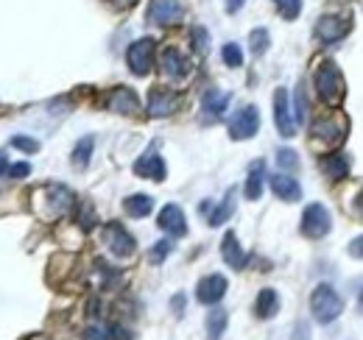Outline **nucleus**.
I'll return each mask as SVG.
<instances>
[{
	"mask_svg": "<svg viewBox=\"0 0 363 340\" xmlns=\"http://www.w3.org/2000/svg\"><path fill=\"white\" fill-rule=\"evenodd\" d=\"M157 226L171 234V237H184L187 234V220H184V212H182L177 204H165L162 212L157 217Z\"/></svg>",
	"mask_w": 363,
	"mask_h": 340,
	"instance_id": "nucleus-16",
	"label": "nucleus"
},
{
	"mask_svg": "<svg viewBox=\"0 0 363 340\" xmlns=\"http://www.w3.org/2000/svg\"><path fill=\"white\" fill-rule=\"evenodd\" d=\"M177 106H179V98H177L171 89L154 86V89L148 92V115H151V118H165V115H171Z\"/></svg>",
	"mask_w": 363,
	"mask_h": 340,
	"instance_id": "nucleus-14",
	"label": "nucleus"
},
{
	"mask_svg": "<svg viewBox=\"0 0 363 340\" xmlns=\"http://www.w3.org/2000/svg\"><path fill=\"white\" fill-rule=\"evenodd\" d=\"M347 251H350V256H355V259H363V234L355 237V240L347 246Z\"/></svg>",
	"mask_w": 363,
	"mask_h": 340,
	"instance_id": "nucleus-39",
	"label": "nucleus"
},
{
	"mask_svg": "<svg viewBox=\"0 0 363 340\" xmlns=\"http://www.w3.org/2000/svg\"><path fill=\"white\" fill-rule=\"evenodd\" d=\"M229 101H232V95L224 92V89H210V92H204V98H201V115H204V120H210V123L221 120L224 112H227Z\"/></svg>",
	"mask_w": 363,
	"mask_h": 340,
	"instance_id": "nucleus-15",
	"label": "nucleus"
},
{
	"mask_svg": "<svg viewBox=\"0 0 363 340\" xmlns=\"http://www.w3.org/2000/svg\"><path fill=\"white\" fill-rule=\"evenodd\" d=\"M358 307H361V312H363V293H361V298H358Z\"/></svg>",
	"mask_w": 363,
	"mask_h": 340,
	"instance_id": "nucleus-46",
	"label": "nucleus"
},
{
	"mask_svg": "<svg viewBox=\"0 0 363 340\" xmlns=\"http://www.w3.org/2000/svg\"><path fill=\"white\" fill-rule=\"evenodd\" d=\"M221 59H224L227 67H240V64H243V50L235 42H229V45H224V50H221Z\"/></svg>",
	"mask_w": 363,
	"mask_h": 340,
	"instance_id": "nucleus-30",
	"label": "nucleus"
},
{
	"mask_svg": "<svg viewBox=\"0 0 363 340\" xmlns=\"http://www.w3.org/2000/svg\"><path fill=\"white\" fill-rule=\"evenodd\" d=\"M3 173H9V162H6V157L0 154V176H3Z\"/></svg>",
	"mask_w": 363,
	"mask_h": 340,
	"instance_id": "nucleus-45",
	"label": "nucleus"
},
{
	"mask_svg": "<svg viewBox=\"0 0 363 340\" xmlns=\"http://www.w3.org/2000/svg\"><path fill=\"white\" fill-rule=\"evenodd\" d=\"M274 126L279 131V137H285V140L296 137V118L288 106V89H282V86L274 92Z\"/></svg>",
	"mask_w": 363,
	"mask_h": 340,
	"instance_id": "nucleus-9",
	"label": "nucleus"
},
{
	"mask_svg": "<svg viewBox=\"0 0 363 340\" xmlns=\"http://www.w3.org/2000/svg\"><path fill=\"white\" fill-rule=\"evenodd\" d=\"M171 307H174V312H177V315H182V312H184V293H177L174 301H171Z\"/></svg>",
	"mask_w": 363,
	"mask_h": 340,
	"instance_id": "nucleus-41",
	"label": "nucleus"
},
{
	"mask_svg": "<svg viewBox=\"0 0 363 340\" xmlns=\"http://www.w3.org/2000/svg\"><path fill=\"white\" fill-rule=\"evenodd\" d=\"M28 173H31V165H28V162H17V165L9 168V178H26Z\"/></svg>",
	"mask_w": 363,
	"mask_h": 340,
	"instance_id": "nucleus-38",
	"label": "nucleus"
},
{
	"mask_svg": "<svg viewBox=\"0 0 363 340\" xmlns=\"http://www.w3.org/2000/svg\"><path fill=\"white\" fill-rule=\"evenodd\" d=\"M302 234L305 237H311V240H318V237H324L330 229H333V215L330 210L324 207V204H311V207H305V212H302Z\"/></svg>",
	"mask_w": 363,
	"mask_h": 340,
	"instance_id": "nucleus-6",
	"label": "nucleus"
},
{
	"mask_svg": "<svg viewBox=\"0 0 363 340\" xmlns=\"http://www.w3.org/2000/svg\"><path fill=\"white\" fill-rule=\"evenodd\" d=\"M243 3H246V0H227V6H224V8H227V14H235V11H240V8H243Z\"/></svg>",
	"mask_w": 363,
	"mask_h": 340,
	"instance_id": "nucleus-42",
	"label": "nucleus"
},
{
	"mask_svg": "<svg viewBox=\"0 0 363 340\" xmlns=\"http://www.w3.org/2000/svg\"><path fill=\"white\" fill-rule=\"evenodd\" d=\"M95 223H98V220H95V215H92V207H90V204H82V212H79V226H82L84 232H90Z\"/></svg>",
	"mask_w": 363,
	"mask_h": 340,
	"instance_id": "nucleus-35",
	"label": "nucleus"
},
{
	"mask_svg": "<svg viewBox=\"0 0 363 340\" xmlns=\"http://www.w3.org/2000/svg\"><path fill=\"white\" fill-rule=\"evenodd\" d=\"M311 312L318 324H333L338 321V315L344 312V301L335 293L333 285H318L311 293Z\"/></svg>",
	"mask_w": 363,
	"mask_h": 340,
	"instance_id": "nucleus-3",
	"label": "nucleus"
},
{
	"mask_svg": "<svg viewBox=\"0 0 363 340\" xmlns=\"http://www.w3.org/2000/svg\"><path fill=\"white\" fill-rule=\"evenodd\" d=\"M123 210H126L129 217H148L151 210H154V198H151V196H143V193L129 196V198L123 201Z\"/></svg>",
	"mask_w": 363,
	"mask_h": 340,
	"instance_id": "nucleus-25",
	"label": "nucleus"
},
{
	"mask_svg": "<svg viewBox=\"0 0 363 340\" xmlns=\"http://www.w3.org/2000/svg\"><path fill=\"white\" fill-rule=\"evenodd\" d=\"M154 50H157V42L151 37H143L137 42L129 45L126 50V64L135 76H148L151 67H154Z\"/></svg>",
	"mask_w": 363,
	"mask_h": 340,
	"instance_id": "nucleus-5",
	"label": "nucleus"
},
{
	"mask_svg": "<svg viewBox=\"0 0 363 340\" xmlns=\"http://www.w3.org/2000/svg\"><path fill=\"white\" fill-rule=\"evenodd\" d=\"M277 162H279V168H296V165H299V159H296V154H294L291 148L279 151V154H277Z\"/></svg>",
	"mask_w": 363,
	"mask_h": 340,
	"instance_id": "nucleus-36",
	"label": "nucleus"
},
{
	"mask_svg": "<svg viewBox=\"0 0 363 340\" xmlns=\"http://www.w3.org/2000/svg\"><path fill=\"white\" fill-rule=\"evenodd\" d=\"M232 212H235V187L232 190H227V196H224V201L218 204V210H213L210 212V226H221V223H227L229 217H232Z\"/></svg>",
	"mask_w": 363,
	"mask_h": 340,
	"instance_id": "nucleus-27",
	"label": "nucleus"
},
{
	"mask_svg": "<svg viewBox=\"0 0 363 340\" xmlns=\"http://www.w3.org/2000/svg\"><path fill=\"white\" fill-rule=\"evenodd\" d=\"M11 148H17V151H23V154H37V151H40V142L31 140V137L17 134V137H11Z\"/></svg>",
	"mask_w": 363,
	"mask_h": 340,
	"instance_id": "nucleus-31",
	"label": "nucleus"
},
{
	"mask_svg": "<svg viewBox=\"0 0 363 340\" xmlns=\"http://www.w3.org/2000/svg\"><path fill=\"white\" fill-rule=\"evenodd\" d=\"M277 3V11L282 14V20H296L299 11H302V0H274Z\"/></svg>",
	"mask_w": 363,
	"mask_h": 340,
	"instance_id": "nucleus-29",
	"label": "nucleus"
},
{
	"mask_svg": "<svg viewBox=\"0 0 363 340\" xmlns=\"http://www.w3.org/2000/svg\"><path fill=\"white\" fill-rule=\"evenodd\" d=\"M135 173L143 176V178H151V181H165L168 170H165V159L157 151H148V154H143L135 162Z\"/></svg>",
	"mask_w": 363,
	"mask_h": 340,
	"instance_id": "nucleus-17",
	"label": "nucleus"
},
{
	"mask_svg": "<svg viewBox=\"0 0 363 340\" xmlns=\"http://www.w3.org/2000/svg\"><path fill=\"white\" fill-rule=\"evenodd\" d=\"M249 47H252V53L255 56H263L266 50H269V31L266 28H255L252 34H249Z\"/></svg>",
	"mask_w": 363,
	"mask_h": 340,
	"instance_id": "nucleus-28",
	"label": "nucleus"
},
{
	"mask_svg": "<svg viewBox=\"0 0 363 340\" xmlns=\"http://www.w3.org/2000/svg\"><path fill=\"white\" fill-rule=\"evenodd\" d=\"M106 109L115 115H137L140 112V98L132 86H115L106 98Z\"/></svg>",
	"mask_w": 363,
	"mask_h": 340,
	"instance_id": "nucleus-13",
	"label": "nucleus"
},
{
	"mask_svg": "<svg viewBox=\"0 0 363 340\" xmlns=\"http://www.w3.org/2000/svg\"><path fill=\"white\" fill-rule=\"evenodd\" d=\"M84 340H112V329H104V327H90L84 332Z\"/></svg>",
	"mask_w": 363,
	"mask_h": 340,
	"instance_id": "nucleus-37",
	"label": "nucleus"
},
{
	"mask_svg": "<svg viewBox=\"0 0 363 340\" xmlns=\"http://www.w3.org/2000/svg\"><path fill=\"white\" fill-rule=\"evenodd\" d=\"M316 89L318 95H321V101L324 103H330V106H338L344 98H347V84H344V76H341V70L335 67V62H324L321 67L316 70Z\"/></svg>",
	"mask_w": 363,
	"mask_h": 340,
	"instance_id": "nucleus-1",
	"label": "nucleus"
},
{
	"mask_svg": "<svg viewBox=\"0 0 363 340\" xmlns=\"http://www.w3.org/2000/svg\"><path fill=\"white\" fill-rule=\"evenodd\" d=\"M227 324H229V312L216 307L213 312H207V338L210 340H221L224 332H227Z\"/></svg>",
	"mask_w": 363,
	"mask_h": 340,
	"instance_id": "nucleus-24",
	"label": "nucleus"
},
{
	"mask_svg": "<svg viewBox=\"0 0 363 340\" xmlns=\"http://www.w3.org/2000/svg\"><path fill=\"white\" fill-rule=\"evenodd\" d=\"M106 3H109L112 8H132L137 0H106Z\"/></svg>",
	"mask_w": 363,
	"mask_h": 340,
	"instance_id": "nucleus-43",
	"label": "nucleus"
},
{
	"mask_svg": "<svg viewBox=\"0 0 363 340\" xmlns=\"http://www.w3.org/2000/svg\"><path fill=\"white\" fill-rule=\"evenodd\" d=\"M263 184H266V165L263 162H255L249 170V178H246V187H243V196L249 201H257L263 196Z\"/></svg>",
	"mask_w": 363,
	"mask_h": 340,
	"instance_id": "nucleus-22",
	"label": "nucleus"
},
{
	"mask_svg": "<svg viewBox=\"0 0 363 340\" xmlns=\"http://www.w3.org/2000/svg\"><path fill=\"white\" fill-rule=\"evenodd\" d=\"M269 184H272L274 196L282 198V201H288V204H294V201L302 198V187H299V181L291 178L288 173H274V176H269Z\"/></svg>",
	"mask_w": 363,
	"mask_h": 340,
	"instance_id": "nucleus-18",
	"label": "nucleus"
},
{
	"mask_svg": "<svg viewBox=\"0 0 363 340\" xmlns=\"http://www.w3.org/2000/svg\"><path fill=\"white\" fill-rule=\"evenodd\" d=\"M316 34L321 42H338L350 34V23L344 17H321L316 26Z\"/></svg>",
	"mask_w": 363,
	"mask_h": 340,
	"instance_id": "nucleus-20",
	"label": "nucleus"
},
{
	"mask_svg": "<svg viewBox=\"0 0 363 340\" xmlns=\"http://www.w3.org/2000/svg\"><path fill=\"white\" fill-rule=\"evenodd\" d=\"M171 249H174V246H171V240H160V243H154V249H151L148 259H151L154 265H160V262H162L165 256L171 254Z\"/></svg>",
	"mask_w": 363,
	"mask_h": 340,
	"instance_id": "nucleus-33",
	"label": "nucleus"
},
{
	"mask_svg": "<svg viewBox=\"0 0 363 340\" xmlns=\"http://www.w3.org/2000/svg\"><path fill=\"white\" fill-rule=\"evenodd\" d=\"M347 131H350L347 120L344 118H335V115H324V118L313 120V126H311L313 140H321L327 145H341L347 140Z\"/></svg>",
	"mask_w": 363,
	"mask_h": 340,
	"instance_id": "nucleus-8",
	"label": "nucleus"
},
{
	"mask_svg": "<svg viewBox=\"0 0 363 340\" xmlns=\"http://www.w3.org/2000/svg\"><path fill=\"white\" fill-rule=\"evenodd\" d=\"M296 123H305L308 120V95H305V86L296 89V112H294Z\"/></svg>",
	"mask_w": 363,
	"mask_h": 340,
	"instance_id": "nucleus-32",
	"label": "nucleus"
},
{
	"mask_svg": "<svg viewBox=\"0 0 363 340\" xmlns=\"http://www.w3.org/2000/svg\"><path fill=\"white\" fill-rule=\"evenodd\" d=\"M355 212H358L363 217V193L358 196V198H355Z\"/></svg>",
	"mask_w": 363,
	"mask_h": 340,
	"instance_id": "nucleus-44",
	"label": "nucleus"
},
{
	"mask_svg": "<svg viewBox=\"0 0 363 340\" xmlns=\"http://www.w3.org/2000/svg\"><path fill=\"white\" fill-rule=\"evenodd\" d=\"M260 131V112L257 106H240L229 120V137L232 140H252Z\"/></svg>",
	"mask_w": 363,
	"mask_h": 340,
	"instance_id": "nucleus-7",
	"label": "nucleus"
},
{
	"mask_svg": "<svg viewBox=\"0 0 363 340\" xmlns=\"http://www.w3.org/2000/svg\"><path fill=\"white\" fill-rule=\"evenodd\" d=\"M92 148H95V137L92 134H87L84 140H79L76 142V148H73V168L76 170H84L87 165H90V157H92Z\"/></svg>",
	"mask_w": 363,
	"mask_h": 340,
	"instance_id": "nucleus-26",
	"label": "nucleus"
},
{
	"mask_svg": "<svg viewBox=\"0 0 363 340\" xmlns=\"http://www.w3.org/2000/svg\"><path fill=\"white\" fill-rule=\"evenodd\" d=\"M291 340H311V327H308V324H296V327H294V338Z\"/></svg>",
	"mask_w": 363,
	"mask_h": 340,
	"instance_id": "nucleus-40",
	"label": "nucleus"
},
{
	"mask_svg": "<svg viewBox=\"0 0 363 340\" xmlns=\"http://www.w3.org/2000/svg\"><path fill=\"white\" fill-rule=\"evenodd\" d=\"M37 201L48 207L40 217L56 220V217H62L65 212H70V207L76 204V196H73V190H67L65 184H45V187L37 190ZM40 204H37V207H40Z\"/></svg>",
	"mask_w": 363,
	"mask_h": 340,
	"instance_id": "nucleus-2",
	"label": "nucleus"
},
{
	"mask_svg": "<svg viewBox=\"0 0 363 340\" xmlns=\"http://www.w3.org/2000/svg\"><path fill=\"white\" fill-rule=\"evenodd\" d=\"M277 310H279V296H277V290H274V288H263V290L257 293V301H255L257 318L269 321V318L277 315Z\"/></svg>",
	"mask_w": 363,
	"mask_h": 340,
	"instance_id": "nucleus-23",
	"label": "nucleus"
},
{
	"mask_svg": "<svg viewBox=\"0 0 363 340\" xmlns=\"http://www.w3.org/2000/svg\"><path fill=\"white\" fill-rule=\"evenodd\" d=\"M104 246L109 249V254L118 256V259H129V256H135V251H137L135 237H132L121 223H115V220H109V223L104 226Z\"/></svg>",
	"mask_w": 363,
	"mask_h": 340,
	"instance_id": "nucleus-4",
	"label": "nucleus"
},
{
	"mask_svg": "<svg viewBox=\"0 0 363 340\" xmlns=\"http://www.w3.org/2000/svg\"><path fill=\"white\" fill-rule=\"evenodd\" d=\"M145 17H148L151 26H174L182 20L179 0H151Z\"/></svg>",
	"mask_w": 363,
	"mask_h": 340,
	"instance_id": "nucleus-12",
	"label": "nucleus"
},
{
	"mask_svg": "<svg viewBox=\"0 0 363 340\" xmlns=\"http://www.w3.org/2000/svg\"><path fill=\"white\" fill-rule=\"evenodd\" d=\"M190 37H193V47H196V53H204V50H207V45H210V34H207L201 26H196V28L190 31Z\"/></svg>",
	"mask_w": 363,
	"mask_h": 340,
	"instance_id": "nucleus-34",
	"label": "nucleus"
},
{
	"mask_svg": "<svg viewBox=\"0 0 363 340\" xmlns=\"http://www.w3.org/2000/svg\"><path fill=\"white\" fill-rule=\"evenodd\" d=\"M160 64H162L165 79H171V81H182V79H187V76H190V70H193L190 59H187L182 50H177V47H165V50H162V56H160Z\"/></svg>",
	"mask_w": 363,
	"mask_h": 340,
	"instance_id": "nucleus-10",
	"label": "nucleus"
},
{
	"mask_svg": "<svg viewBox=\"0 0 363 340\" xmlns=\"http://www.w3.org/2000/svg\"><path fill=\"white\" fill-rule=\"evenodd\" d=\"M350 168H352V159H350L347 154H333V157H327V159L321 162L324 176L333 178V181H344V178L350 176Z\"/></svg>",
	"mask_w": 363,
	"mask_h": 340,
	"instance_id": "nucleus-21",
	"label": "nucleus"
},
{
	"mask_svg": "<svg viewBox=\"0 0 363 340\" xmlns=\"http://www.w3.org/2000/svg\"><path fill=\"white\" fill-rule=\"evenodd\" d=\"M221 256H224V262H227L229 268H235V271H243V268L249 265V254L240 249L235 232H227V234H224V240H221Z\"/></svg>",
	"mask_w": 363,
	"mask_h": 340,
	"instance_id": "nucleus-19",
	"label": "nucleus"
},
{
	"mask_svg": "<svg viewBox=\"0 0 363 340\" xmlns=\"http://www.w3.org/2000/svg\"><path fill=\"white\" fill-rule=\"evenodd\" d=\"M227 276H221V273H210V276H204L199 285H196V298H199V304H207V307H213V304H218L221 298L227 296Z\"/></svg>",
	"mask_w": 363,
	"mask_h": 340,
	"instance_id": "nucleus-11",
	"label": "nucleus"
}]
</instances>
